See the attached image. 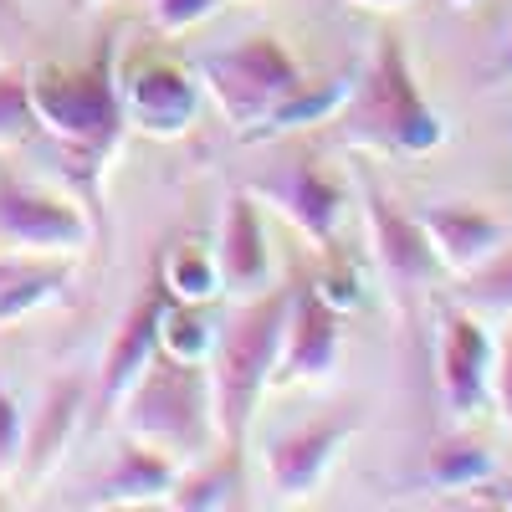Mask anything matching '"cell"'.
<instances>
[{
	"label": "cell",
	"mask_w": 512,
	"mask_h": 512,
	"mask_svg": "<svg viewBox=\"0 0 512 512\" xmlns=\"http://www.w3.org/2000/svg\"><path fill=\"white\" fill-rule=\"evenodd\" d=\"M236 492H241V451L216 446L210 456L180 466V482L169 487L164 507H175V512H205V507H226Z\"/></svg>",
	"instance_id": "obj_18"
},
{
	"label": "cell",
	"mask_w": 512,
	"mask_h": 512,
	"mask_svg": "<svg viewBox=\"0 0 512 512\" xmlns=\"http://www.w3.org/2000/svg\"><path fill=\"white\" fill-rule=\"evenodd\" d=\"M21 41H31V16L21 0H0V57H11Z\"/></svg>",
	"instance_id": "obj_29"
},
{
	"label": "cell",
	"mask_w": 512,
	"mask_h": 512,
	"mask_svg": "<svg viewBox=\"0 0 512 512\" xmlns=\"http://www.w3.org/2000/svg\"><path fill=\"white\" fill-rule=\"evenodd\" d=\"M349 436H354L349 415H323V420H308V425H297V431L277 436L267 446L272 502H308L318 492V482L328 477V466L338 461V451L349 446Z\"/></svg>",
	"instance_id": "obj_11"
},
{
	"label": "cell",
	"mask_w": 512,
	"mask_h": 512,
	"mask_svg": "<svg viewBox=\"0 0 512 512\" xmlns=\"http://www.w3.org/2000/svg\"><path fill=\"white\" fill-rule=\"evenodd\" d=\"M123 93V113L134 128H144L149 139H180L190 134L195 108H200V82L180 67V62H139L118 77Z\"/></svg>",
	"instance_id": "obj_10"
},
{
	"label": "cell",
	"mask_w": 512,
	"mask_h": 512,
	"mask_svg": "<svg viewBox=\"0 0 512 512\" xmlns=\"http://www.w3.org/2000/svg\"><path fill=\"white\" fill-rule=\"evenodd\" d=\"M338 308L308 282L292 287V313H287V333H282V354L272 369V390H292V384H318L338 369Z\"/></svg>",
	"instance_id": "obj_9"
},
{
	"label": "cell",
	"mask_w": 512,
	"mask_h": 512,
	"mask_svg": "<svg viewBox=\"0 0 512 512\" xmlns=\"http://www.w3.org/2000/svg\"><path fill=\"white\" fill-rule=\"evenodd\" d=\"M21 451H26V415H21L16 395L6 390V379H0V482L16 477Z\"/></svg>",
	"instance_id": "obj_26"
},
{
	"label": "cell",
	"mask_w": 512,
	"mask_h": 512,
	"mask_svg": "<svg viewBox=\"0 0 512 512\" xmlns=\"http://www.w3.org/2000/svg\"><path fill=\"white\" fill-rule=\"evenodd\" d=\"M159 282L169 287L175 303H195V308H205L216 292H226L221 287V267H216V251H200V246H175V251H169Z\"/></svg>",
	"instance_id": "obj_21"
},
{
	"label": "cell",
	"mask_w": 512,
	"mask_h": 512,
	"mask_svg": "<svg viewBox=\"0 0 512 512\" xmlns=\"http://www.w3.org/2000/svg\"><path fill=\"white\" fill-rule=\"evenodd\" d=\"M216 267H221V287L231 297H256L272 287V251H267V231H262V210L256 195H226L221 205V226H216Z\"/></svg>",
	"instance_id": "obj_14"
},
{
	"label": "cell",
	"mask_w": 512,
	"mask_h": 512,
	"mask_svg": "<svg viewBox=\"0 0 512 512\" xmlns=\"http://www.w3.org/2000/svg\"><path fill=\"white\" fill-rule=\"evenodd\" d=\"M502 77L512 82V31H507V41H502Z\"/></svg>",
	"instance_id": "obj_33"
},
{
	"label": "cell",
	"mask_w": 512,
	"mask_h": 512,
	"mask_svg": "<svg viewBox=\"0 0 512 512\" xmlns=\"http://www.w3.org/2000/svg\"><path fill=\"white\" fill-rule=\"evenodd\" d=\"M354 93V77H328V82H297V88L251 128L246 139H277V134H292V128H308V123H328L333 113H344Z\"/></svg>",
	"instance_id": "obj_19"
},
{
	"label": "cell",
	"mask_w": 512,
	"mask_h": 512,
	"mask_svg": "<svg viewBox=\"0 0 512 512\" xmlns=\"http://www.w3.org/2000/svg\"><path fill=\"white\" fill-rule=\"evenodd\" d=\"M26 267H31V262H21V251H16V256H0V287H6V282H16Z\"/></svg>",
	"instance_id": "obj_31"
},
{
	"label": "cell",
	"mask_w": 512,
	"mask_h": 512,
	"mask_svg": "<svg viewBox=\"0 0 512 512\" xmlns=\"http://www.w3.org/2000/svg\"><path fill=\"white\" fill-rule=\"evenodd\" d=\"M297 82H303V67L277 36H246L226 52L200 57V88L216 98L226 123L241 128V134H251Z\"/></svg>",
	"instance_id": "obj_5"
},
{
	"label": "cell",
	"mask_w": 512,
	"mask_h": 512,
	"mask_svg": "<svg viewBox=\"0 0 512 512\" xmlns=\"http://www.w3.org/2000/svg\"><path fill=\"white\" fill-rule=\"evenodd\" d=\"M149 6H154V26H159V31L180 36V31L210 21V16L226 6V0H149Z\"/></svg>",
	"instance_id": "obj_27"
},
{
	"label": "cell",
	"mask_w": 512,
	"mask_h": 512,
	"mask_svg": "<svg viewBox=\"0 0 512 512\" xmlns=\"http://www.w3.org/2000/svg\"><path fill=\"white\" fill-rule=\"evenodd\" d=\"M354 6H364V11H400V6H410V0H354Z\"/></svg>",
	"instance_id": "obj_32"
},
{
	"label": "cell",
	"mask_w": 512,
	"mask_h": 512,
	"mask_svg": "<svg viewBox=\"0 0 512 512\" xmlns=\"http://www.w3.org/2000/svg\"><path fill=\"white\" fill-rule=\"evenodd\" d=\"M93 6H98V0H93Z\"/></svg>",
	"instance_id": "obj_35"
},
{
	"label": "cell",
	"mask_w": 512,
	"mask_h": 512,
	"mask_svg": "<svg viewBox=\"0 0 512 512\" xmlns=\"http://www.w3.org/2000/svg\"><path fill=\"white\" fill-rule=\"evenodd\" d=\"M415 216H420L425 236H431L441 267L451 277L477 272L497 246H507V221L492 216L477 200H431V205H420Z\"/></svg>",
	"instance_id": "obj_13"
},
{
	"label": "cell",
	"mask_w": 512,
	"mask_h": 512,
	"mask_svg": "<svg viewBox=\"0 0 512 512\" xmlns=\"http://www.w3.org/2000/svg\"><path fill=\"white\" fill-rule=\"evenodd\" d=\"M456 303L482 318H512V241L497 246L477 272H466L456 287Z\"/></svg>",
	"instance_id": "obj_20"
},
{
	"label": "cell",
	"mask_w": 512,
	"mask_h": 512,
	"mask_svg": "<svg viewBox=\"0 0 512 512\" xmlns=\"http://www.w3.org/2000/svg\"><path fill=\"white\" fill-rule=\"evenodd\" d=\"M251 195H256V200H267V205H277L282 216H287L297 231H303L308 241H318V246L333 241L338 221H344V205H349L344 185L328 180L313 159H297V164L277 169V175L256 180Z\"/></svg>",
	"instance_id": "obj_12"
},
{
	"label": "cell",
	"mask_w": 512,
	"mask_h": 512,
	"mask_svg": "<svg viewBox=\"0 0 512 512\" xmlns=\"http://www.w3.org/2000/svg\"><path fill=\"white\" fill-rule=\"evenodd\" d=\"M169 303H175V297H169V287L154 277V282L134 297V308L123 313L113 344H108V354H103V369H98V410H113L118 395L134 384V374L154 359V349H159V323H164Z\"/></svg>",
	"instance_id": "obj_15"
},
{
	"label": "cell",
	"mask_w": 512,
	"mask_h": 512,
	"mask_svg": "<svg viewBox=\"0 0 512 512\" xmlns=\"http://www.w3.org/2000/svg\"><path fill=\"white\" fill-rule=\"evenodd\" d=\"M451 6H472V0H451Z\"/></svg>",
	"instance_id": "obj_34"
},
{
	"label": "cell",
	"mask_w": 512,
	"mask_h": 512,
	"mask_svg": "<svg viewBox=\"0 0 512 512\" xmlns=\"http://www.w3.org/2000/svg\"><path fill=\"white\" fill-rule=\"evenodd\" d=\"M31 82V108H36V128L52 134L77 164L82 175H98L103 159L113 154L118 134H123V93L113 77V36H103V47L82 62V67H36L26 72Z\"/></svg>",
	"instance_id": "obj_4"
},
{
	"label": "cell",
	"mask_w": 512,
	"mask_h": 512,
	"mask_svg": "<svg viewBox=\"0 0 512 512\" xmlns=\"http://www.w3.org/2000/svg\"><path fill=\"white\" fill-rule=\"evenodd\" d=\"M93 241V221L72 200H57L0 169V246L21 256H67Z\"/></svg>",
	"instance_id": "obj_6"
},
{
	"label": "cell",
	"mask_w": 512,
	"mask_h": 512,
	"mask_svg": "<svg viewBox=\"0 0 512 512\" xmlns=\"http://www.w3.org/2000/svg\"><path fill=\"white\" fill-rule=\"evenodd\" d=\"M287 313H292V287H267L256 297H241L226 328L216 333V349H210V405H216V436L231 451L246 446L256 405L272 390Z\"/></svg>",
	"instance_id": "obj_1"
},
{
	"label": "cell",
	"mask_w": 512,
	"mask_h": 512,
	"mask_svg": "<svg viewBox=\"0 0 512 512\" xmlns=\"http://www.w3.org/2000/svg\"><path fill=\"white\" fill-rule=\"evenodd\" d=\"M36 108H31V82L16 67H0V149H16L31 139Z\"/></svg>",
	"instance_id": "obj_25"
},
{
	"label": "cell",
	"mask_w": 512,
	"mask_h": 512,
	"mask_svg": "<svg viewBox=\"0 0 512 512\" xmlns=\"http://www.w3.org/2000/svg\"><path fill=\"white\" fill-rule=\"evenodd\" d=\"M492 359L497 344L482 323V313L472 308H451L441 318V338H436V379H441V400L456 420H472L492 405Z\"/></svg>",
	"instance_id": "obj_8"
},
{
	"label": "cell",
	"mask_w": 512,
	"mask_h": 512,
	"mask_svg": "<svg viewBox=\"0 0 512 512\" xmlns=\"http://www.w3.org/2000/svg\"><path fill=\"white\" fill-rule=\"evenodd\" d=\"M492 405H497V415L507 420V431H512V323H507V333L497 338V359H492Z\"/></svg>",
	"instance_id": "obj_28"
},
{
	"label": "cell",
	"mask_w": 512,
	"mask_h": 512,
	"mask_svg": "<svg viewBox=\"0 0 512 512\" xmlns=\"http://www.w3.org/2000/svg\"><path fill=\"white\" fill-rule=\"evenodd\" d=\"M82 405H88V390H82V379H52L47 384V395H41V410L31 420V431H26V451H21V466H16V477H26L31 487L36 482H47L57 472V461L77 431V420H82Z\"/></svg>",
	"instance_id": "obj_16"
},
{
	"label": "cell",
	"mask_w": 512,
	"mask_h": 512,
	"mask_svg": "<svg viewBox=\"0 0 512 512\" xmlns=\"http://www.w3.org/2000/svg\"><path fill=\"white\" fill-rule=\"evenodd\" d=\"M118 436L154 446L164 456H175L180 466L210 456V446H221L216 436V405H210V369L175 359L154 349V359L134 374V384L118 395Z\"/></svg>",
	"instance_id": "obj_2"
},
{
	"label": "cell",
	"mask_w": 512,
	"mask_h": 512,
	"mask_svg": "<svg viewBox=\"0 0 512 512\" xmlns=\"http://www.w3.org/2000/svg\"><path fill=\"white\" fill-rule=\"evenodd\" d=\"M492 477V456L472 441H446L431 456V482L446 492H466V487H482Z\"/></svg>",
	"instance_id": "obj_24"
},
{
	"label": "cell",
	"mask_w": 512,
	"mask_h": 512,
	"mask_svg": "<svg viewBox=\"0 0 512 512\" xmlns=\"http://www.w3.org/2000/svg\"><path fill=\"white\" fill-rule=\"evenodd\" d=\"M159 349L175 359H190V364H205L210 349H216V328L195 313V303H169L159 323Z\"/></svg>",
	"instance_id": "obj_23"
},
{
	"label": "cell",
	"mask_w": 512,
	"mask_h": 512,
	"mask_svg": "<svg viewBox=\"0 0 512 512\" xmlns=\"http://www.w3.org/2000/svg\"><path fill=\"white\" fill-rule=\"evenodd\" d=\"M313 287H318V292L328 297V303H333L338 313L359 303V282H354V272H349V267H333V272H328V277H318Z\"/></svg>",
	"instance_id": "obj_30"
},
{
	"label": "cell",
	"mask_w": 512,
	"mask_h": 512,
	"mask_svg": "<svg viewBox=\"0 0 512 512\" xmlns=\"http://www.w3.org/2000/svg\"><path fill=\"white\" fill-rule=\"evenodd\" d=\"M344 139L390 159H420L446 144V123L425 103L400 36H379L369 67L354 77V93L344 103Z\"/></svg>",
	"instance_id": "obj_3"
},
{
	"label": "cell",
	"mask_w": 512,
	"mask_h": 512,
	"mask_svg": "<svg viewBox=\"0 0 512 512\" xmlns=\"http://www.w3.org/2000/svg\"><path fill=\"white\" fill-rule=\"evenodd\" d=\"M62 292H67V272L62 267H26L16 282L0 287V328L36 313V308H47V303H57Z\"/></svg>",
	"instance_id": "obj_22"
},
{
	"label": "cell",
	"mask_w": 512,
	"mask_h": 512,
	"mask_svg": "<svg viewBox=\"0 0 512 512\" xmlns=\"http://www.w3.org/2000/svg\"><path fill=\"white\" fill-rule=\"evenodd\" d=\"M175 482H180L175 456H164L154 446H139V441H123L113 472L88 492V502L93 507H149V502H164Z\"/></svg>",
	"instance_id": "obj_17"
},
{
	"label": "cell",
	"mask_w": 512,
	"mask_h": 512,
	"mask_svg": "<svg viewBox=\"0 0 512 512\" xmlns=\"http://www.w3.org/2000/svg\"><path fill=\"white\" fill-rule=\"evenodd\" d=\"M364 231H369V256L379 277L390 282L395 292H425L431 282H441V256L431 246V236H425L420 216L415 210H400L384 190L364 185Z\"/></svg>",
	"instance_id": "obj_7"
}]
</instances>
